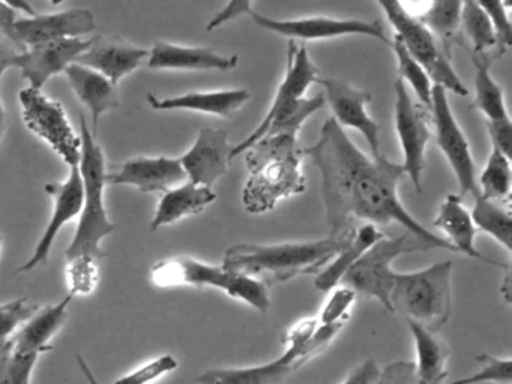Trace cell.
<instances>
[{
  "label": "cell",
  "mask_w": 512,
  "mask_h": 384,
  "mask_svg": "<svg viewBox=\"0 0 512 384\" xmlns=\"http://www.w3.org/2000/svg\"><path fill=\"white\" fill-rule=\"evenodd\" d=\"M19 99L25 125L43 138L68 167L79 165L82 141L62 104L31 86L20 90Z\"/></svg>",
  "instance_id": "cell-10"
},
{
  "label": "cell",
  "mask_w": 512,
  "mask_h": 384,
  "mask_svg": "<svg viewBox=\"0 0 512 384\" xmlns=\"http://www.w3.org/2000/svg\"><path fill=\"white\" fill-rule=\"evenodd\" d=\"M304 156L319 168L326 222L331 233L352 228L350 219L370 224H398L434 249L454 251L445 237L437 236L410 215L398 197V185L406 177L403 165L386 156H367L352 143L343 126L328 117L320 129L319 140L302 149Z\"/></svg>",
  "instance_id": "cell-1"
},
{
  "label": "cell",
  "mask_w": 512,
  "mask_h": 384,
  "mask_svg": "<svg viewBox=\"0 0 512 384\" xmlns=\"http://www.w3.org/2000/svg\"><path fill=\"white\" fill-rule=\"evenodd\" d=\"M97 29L91 9L76 8L58 14L17 17L7 38L22 50L61 38H83Z\"/></svg>",
  "instance_id": "cell-14"
},
{
  "label": "cell",
  "mask_w": 512,
  "mask_h": 384,
  "mask_svg": "<svg viewBox=\"0 0 512 384\" xmlns=\"http://www.w3.org/2000/svg\"><path fill=\"white\" fill-rule=\"evenodd\" d=\"M38 357L13 353L8 345L0 348V384H31Z\"/></svg>",
  "instance_id": "cell-36"
},
{
  "label": "cell",
  "mask_w": 512,
  "mask_h": 384,
  "mask_svg": "<svg viewBox=\"0 0 512 384\" xmlns=\"http://www.w3.org/2000/svg\"><path fill=\"white\" fill-rule=\"evenodd\" d=\"M431 117L436 128L437 144L445 155L449 167L454 171L461 197L469 194L473 200L481 195L476 179V164L470 150L469 141L463 129L455 120L449 104L448 93L439 84H433L431 92Z\"/></svg>",
  "instance_id": "cell-11"
},
{
  "label": "cell",
  "mask_w": 512,
  "mask_h": 384,
  "mask_svg": "<svg viewBox=\"0 0 512 384\" xmlns=\"http://www.w3.org/2000/svg\"><path fill=\"white\" fill-rule=\"evenodd\" d=\"M461 8L463 0H433L430 9L419 18L433 33L443 54L451 60L452 47L464 45L461 36Z\"/></svg>",
  "instance_id": "cell-30"
},
{
  "label": "cell",
  "mask_w": 512,
  "mask_h": 384,
  "mask_svg": "<svg viewBox=\"0 0 512 384\" xmlns=\"http://www.w3.org/2000/svg\"><path fill=\"white\" fill-rule=\"evenodd\" d=\"M74 296L68 294L64 300L56 305L38 309L25 326L14 333L8 341V347L16 354H35L41 356L43 353L52 350L50 339L62 329L68 318V308Z\"/></svg>",
  "instance_id": "cell-23"
},
{
  "label": "cell",
  "mask_w": 512,
  "mask_h": 384,
  "mask_svg": "<svg viewBox=\"0 0 512 384\" xmlns=\"http://www.w3.org/2000/svg\"><path fill=\"white\" fill-rule=\"evenodd\" d=\"M478 188L482 197L508 204L512 189L511 156L491 146L487 164L479 174Z\"/></svg>",
  "instance_id": "cell-33"
},
{
  "label": "cell",
  "mask_w": 512,
  "mask_h": 384,
  "mask_svg": "<svg viewBox=\"0 0 512 384\" xmlns=\"http://www.w3.org/2000/svg\"><path fill=\"white\" fill-rule=\"evenodd\" d=\"M148 54L149 51L146 48L136 47L122 39H104L101 36H95L94 44L76 60V63L101 72L118 86L122 78L127 77L146 62Z\"/></svg>",
  "instance_id": "cell-21"
},
{
  "label": "cell",
  "mask_w": 512,
  "mask_h": 384,
  "mask_svg": "<svg viewBox=\"0 0 512 384\" xmlns=\"http://www.w3.org/2000/svg\"><path fill=\"white\" fill-rule=\"evenodd\" d=\"M46 192L53 198V213L43 236L35 246L34 254L16 273L32 272L38 266H46L53 243L62 227L74 218H79L83 207V180L79 165L70 167L68 179L61 183H47Z\"/></svg>",
  "instance_id": "cell-15"
},
{
  "label": "cell",
  "mask_w": 512,
  "mask_h": 384,
  "mask_svg": "<svg viewBox=\"0 0 512 384\" xmlns=\"http://www.w3.org/2000/svg\"><path fill=\"white\" fill-rule=\"evenodd\" d=\"M488 135L493 147L502 150L505 155L511 156L512 149V120L505 122H487Z\"/></svg>",
  "instance_id": "cell-43"
},
{
  "label": "cell",
  "mask_w": 512,
  "mask_h": 384,
  "mask_svg": "<svg viewBox=\"0 0 512 384\" xmlns=\"http://www.w3.org/2000/svg\"><path fill=\"white\" fill-rule=\"evenodd\" d=\"M476 360L481 363V369L475 374L467 375L460 380L445 384H511L512 383V360L511 357L500 359L491 354H479Z\"/></svg>",
  "instance_id": "cell-35"
},
{
  "label": "cell",
  "mask_w": 512,
  "mask_h": 384,
  "mask_svg": "<svg viewBox=\"0 0 512 384\" xmlns=\"http://www.w3.org/2000/svg\"><path fill=\"white\" fill-rule=\"evenodd\" d=\"M50 2H52V5L58 6L61 5L64 0H50Z\"/></svg>",
  "instance_id": "cell-51"
},
{
  "label": "cell",
  "mask_w": 512,
  "mask_h": 384,
  "mask_svg": "<svg viewBox=\"0 0 512 384\" xmlns=\"http://www.w3.org/2000/svg\"><path fill=\"white\" fill-rule=\"evenodd\" d=\"M473 206L472 215L478 231L490 234L499 245L506 249L508 254L512 251V218L511 210L505 203L488 200L479 195Z\"/></svg>",
  "instance_id": "cell-32"
},
{
  "label": "cell",
  "mask_w": 512,
  "mask_h": 384,
  "mask_svg": "<svg viewBox=\"0 0 512 384\" xmlns=\"http://www.w3.org/2000/svg\"><path fill=\"white\" fill-rule=\"evenodd\" d=\"M316 83L325 89V101L332 110V117L340 126L356 129L364 135L370 147L371 156L379 158L380 125L368 114L367 104L371 101V93L356 89L352 84L338 78H317Z\"/></svg>",
  "instance_id": "cell-16"
},
{
  "label": "cell",
  "mask_w": 512,
  "mask_h": 384,
  "mask_svg": "<svg viewBox=\"0 0 512 384\" xmlns=\"http://www.w3.org/2000/svg\"><path fill=\"white\" fill-rule=\"evenodd\" d=\"M40 309L38 303L29 299L11 300L0 305V348L5 347L11 336L23 323Z\"/></svg>",
  "instance_id": "cell-37"
},
{
  "label": "cell",
  "mask_w": 512,
  "mask_h": 384,
  "mask_svg": "<svg viewBox=\"0 0 512 384\" xmlns=\"http://www.w3.org/2000/svg\"><path fill=\"white\" fill-rule=\"evenodd\" d=\"M80 174L83 180V207L73 242L65 251L67 281L71 296H88L98 284V264L104 257L101 243L115 231L104 204L106 156L95 140L85 116H80Z\"/></svg>",
  "instance_id": "cell-2"
},
{
  "label": "cell",
  "mask_w": 512,
  "mask_h": 384,
  "mask_svg": "<svg viewBox=\"0 0 512 384\" xmlns=\"http://www.w3.org/2000/svg\"><path fill=\"white\" fill-rule=\"evenodd\" d=\"M151 281L160 288L212 287L227 296L247 303L266 314L271 308V296L265 282L244 273L233 272L215 264L205 263L190 255H176L157 261L151 267Z\"/></svg>",
  "instance_id": "cell-6"
},
{
  "label": "cell",
  "mask_w": 512,
  "mask_h": 384,
  "mask_svg": "<svg viewBox=\"0 0 512 384\" xmlns=\"http://www.w3.org/2000/svg\"><path fill=\"white\" fill-rule=\"evenodd\" d=\"M430 249H434L430 243L413 236L409 231L398 237L383 236L350 267L340 285L352 288L356 294L373 297L386 311L394 312L391 293L397 272L392 269V263L400 255Z\"/></svg>",
  "instance_id": "cell-7"
},
{
  "label": "cell",
  "mask_w": 512,
  "mask_h": 384,
  "mask_svg": "<svg viewBox=\"0 0 512 384\" xmlns=\"http://www.w3.org/2000/svg\"><path fill=\"white\" fill-rule=\"evenodd\" d=\"M379 374L380 368L376 360L367 359L347 375L343 384H376Z\"/></svg>",
  "instance_id": "cell-44"
},
{
  "label": "cell",
  "mask_w": 512,
  "mask_h": 384,
  "mask_svg": "<svg viewBox=\"0 0 512 384\" xmlns=\"http://www.w3.org/2000/svg\"><path fill=\"white\" fill-rule=\"evenodd\" d=\"M179 363L172 354H163V356L152 359L140 368L134 369L130 374L118 378L115 384H152L163 375L175 371Z\"/></svg>",
  "instance_id": "cell-39"
},
{
  "label": "cell",
  "mask_w": 512,
  "mask_h": 384,
  "mask_svg": "<svg viewBox=\"0 0 512 384\" xmlns=\"http://www.w3.org/2000/svg\"><path fill=\"white\" fill-rule=\"evenodd\" d=\"M389 45H391L395 57H397L398 74H400L401 80L407 81V84L412 87L413 92L418 96L419 102L430 110L433 81L428 77L424 66L410 56L409 51L406 50L403 42L397 36H394Z\"/></svg>",
  "instance_id": "cell-34"
},
{
  "label": "cell",
  "mask_w": 512,
  "mask_h": 384,
  "mask_svg": "<svg viewBox=\"0 0 512 384\" xmlns=\"http://www.w3.org/2000/svg\"><path fill=\"white\" fill-rule=\"evenodd\" d=\"M317 318H304L290 327L284 338L286 350L272 362L242 368L209 369L196 377L197 384H284L305 363L319 354L313 345Z\"/></svg>",
  "instance_id": "cell-8"
},
{
  "label": "cell",
  "mask_w": 512,
  "mask_h": 384,
  "mask_svg": "<svg viewBox=\"0 0 512 384\" xmlns=\"http://www.w3.org/2000/svg\"><path fill=\"white\" fill-rule=\"evenodd\" d=\"M215 200L217 194L214 189L185 180L181 185L163 192L157 212L151 221V231H157L164 225L175 224L187 216L202 213Z\"/></svg>",
  "instance_id": "cell-26"
},
{
  "label": "cell",
  "mask_w": 512,
  "mask_h": 384,
  "mask_svg": "<svg viewBox=\"0 0 512 384\" xmlns=\"http://www.w3.org/2000/svg\"><path fill=\"white\" fill-rule=\"evenodd\" d=\"M376 384H416L415 365L409 360H397L380 369Z\"/></svg>",
  "instance_id": "cell-41"
},
{
  "label": "cell",
  "mask_w": 512,
  "mask_h": 384,
  "mask_svg": "<svg viewBox=\"0 0 512 384\" xmlns=\"http://www.w3.org/2000/svg\"><path fill=\"white\" fill-rule=\"evenodd\" d=\"M392 311L428 332L439 333L452 314V261H440L415 272L395 273Z\"/></svg>",
  "instance_id": "cell-5"
},
{
  "label": "cell",
  "mask_w": 512,
  "mask_h": 384,
  "mask_svg": "<svg viewBox=\"0 0 512 384\" xmlns=\"http://www.w3.org/2000/svg\"><path fill=\"white\" fill-rule=\"evenodd\" d=\"M106 174L107 185H130L140 192H166L187 180L181 159L170 156H137Z\"/></svg>",
  "instance_id": "cell-18"
},
{
  "label": "cell",
  "mask_w": 512,
  "mask_h": 384,
  "mask_svg": "<svg viewBox=\"0 0 512 384\" xmlns=\"http://www.w3.org/2000/svg\"><path fill=\"white\" fill-rule=\"evenodd\" d=\"M382 237V231L377 230L374 224L362 225L358 231H353L349 243L340 249L319 273H316L314 285L317 290L331 291L332 288L338 287L350 267Z\"/></svg>",
  "instance_id": "cell-28"
},
{
  "label": "cell",
  "mask_w": 512,
  "mask_h": 384,
  "mask_svg": "<svg viewBox=\"0 0 512 384\" xmlns=\"http://www.w3.org/2000/svg\"><path fill=\"white\" fill-rule=\"evenodd\" d=\"M68 83L92 116V134L98 132V120L104 113L121 107L118 86L113 84L106 75L94 71L80 63H71L67 69Z\"/></svg>",
  "instance_id": "cell-24"
},
{
  "label": "cell",
  "mask_w": 512,
  "mask_h": 384,
  "mask_svg": "<svg viewBox=\"0 0 512 384\" xmlns=\"http://www.w3.org/2000/svg\"><path fill=\"white\" fill-rule=\"evenodd\" d=\"M404 11L409 12L413 17L421 18L430 9L433 0H398Z\"/></svg>",
  "instance_id": "cell-47"
},
{
  "label": "cell",
  "mask_w": 512,
  "mask_h": 384,
  "mask_svg": "<svg viewBox=\"0 0 512 384\" xmlns=\"http://www.w3.org/2000/svg\"><path fill=\"white\" fill-rule=\"evenodd\" d=\"M17 17L19 15H17L16 9L11 8L7 3L0 0V35H4L7 38L8 32H10L11 26H13Z\"/></svg>",
  "instance_id": "cell-46"
},
{
  "label": "cell",
  "mask_w": 512,
  "mask_h": 384,
  "mask_svg": "<svg viewBox=\"0 0 512 384\" xmlns=\"http://www.w3.org/2000/svg\"><path fill=\"white\" fill-rule=\"evenodd\" d=\"M409 324L413 342H415L416 384H445L448 378L449 348L437 333L428 332L415 323Z\"/></svg>",
  "instance_id": "cell-27"
},
{
  "label": "cell",
  "mask_w": 512,
  "mask_h": 384,
  "mask_svg": "<svg viewBox=\"0 0 512 384\" xmlns=\"http://www.w3.org/2000/svg\"><path fill=\"white\" fill-rule=\"evenodd\" d=\"M94 41L95 38H61L34 45L22 51L17 68H20L23 78L31 83V87L41 90L50 78L65 72L71 63H76Z\"/></svg>",
  "instance_id": "cell-17"
},
{
  "label": "cell",
  "mask_w": 512,
  "mask_h": 384,
  "mask_svg": "<svg viewBox=\"0 0 512 384\" xmlns=\"http://www.w3.org/2000/svg\"><path fill=\"white\" fill-rule=\"evenodd\" d=\"M251 99L247 89L214 90V92H190L173 98L161 99L148 93V104L154 110H187L196 113L232 117Z\"/></svg>",
  "instance_id": "cell-25"
},
{
  "label": "cell",
  "mask_w": 512,
  "mask_h": 384,
  "mask_svg": "<svg viewBox=\"0 0 512 384\" xmlns=\"http://www.w3.org/2000/svg\"><path fill=\"white\" fill-rule=\"evenodd\" d=\"M0 248H2V236H0Z\"/></svg>",
  "instance_id": "cell-52"
},
{
  "label": "cell",
  "mask_w": 512,
  "mask_h": 384,
  "mask_svg": "<svg viewBox=\"0 0 512 384\" xmlns=\"http://www.w3.org/2000/svg\"><path fill=\"white\" fill-rule=\"evenodd\" d=\"M77 363H79L80 369H82L83 375H85L86 383L88 384H100L98 378L95 377L92 369L89 368L88 362H86L85 357L82 354H76Z\"/></svg>",
  "instance_id": "cell-49"
},
{
  "label": "cell",
  "mask_w": 512,
  "mask_h": 384,
  "mask_svg": "<svg viewBox=\"0 0 512 384\" xmlns=\"http://www.w3.org/2000/svg\"><path fill=\"white\" fill-rule=\"evenodd\" d=\"M248 177L242 203L253 215L271 212L281 200L301 195L307 189L302 170L304 153L298 137L265 135L245 150Z\"/></svg>",
  "instance_id": "cell-3"
},
{
  "label": "cell",
  "mask_w": 512,
  "mask_h": 384,
  "mask_svg": "<svg viewBox=\"0 0 512 384\" xmlns=\"http://www.w3.org/2000/svg\"><path fill=\"white\" fill-rule=\"evenodd\" d=\"M461 36L470 42V54L490 57L491 60L503 56L499 47L496 29L484 9L476 0H463L461 8Z\"/></svg>",
  "instance_id": "cell-29"
},
{
  "label": "cell",
  "mask_w": 512,
  "mask_h": 384,
  "mask_svg": "<svg viewBox=\"0 0 512 384\" xmlns=\"http://www.w3.org/2000/svg\"><path fill=\"white\" fill-rule=\"evenodd\" d=\"M5 129H7V111H5L4 102L0 99V146L4 140Z\"/></svg>",
  "instance_id": "cell-50"
},
{
  "label": "cell",
  "mask_w": 512,
  "mask_h": 384,
  "mask_svg": "<svg viewBox=\"0 0 512 384\" xmlns=\"http://www.w3.org/2000/svg\"><path fill=\"white\" fill-rule=\"evenodd\" d=\"M331 291V296L320 309L317 321L319 324H344L346 326L350 311L355 305L356 293L346 285H338Z\"/></svg>",
  "instance_id": "cell-38"
},
{
  "label": "cell",
  "mask_w": 512,
  "mask_h": 384,
  "mask_svg": "<svg viewBox=\"0 0 512 384\" xmlns=\"http://www.w3.org/2000/svg\"><path fill=\"white\" fill-rule=\"evenodd\" d=\"M355 228L325 239L283 243H239L227 249L223 266L233 272L271 282H287L319 273L349 243ZM262 281V279H260Z\"/></svg>",
  "instance_id": "cell-4"
},
{
  "label": "cell",
  "mask_w": 512,
  "mask_h": 384,
  "mask_svg": "<svg viewBox=\"0 0 512 384\" xmlns=\"http://www.w3.org/2000/svg\"><path fill=\"white\" fill-rule=\"evenodd\" d=\"M232 149L226 129H200L193 146L179 158L187 180L212 188L229 170Z\"/></svg>",
  "instance_id": "cell-19"
},
{
  "label": "cell",
  "mask_w": 512,
  "mask_h": 384,
  "mask_svg": "<svg viewBox=\"0 0 512 384\" xmlns=\"http://www.w3.org/2000/svg\"><path fill=\"white\" fill-rule=\"evenodd\" d=\"M2 2L7 3L11 8L16 9V11L23 12L25 15H37L38 12L35 11L34 6L29 3V0H2Z\"/></svg>",
  "instance_id": "cell-48"
},
{
  "label": "cell",
  "mask_w": 512,
  "mask_h": 384,
  "mask_svg": "<svg viewBox=\"0 0 512 384\" xmlns=\"http://www.w3.org/2000/svg\"><path fill=\"white\" fill-rule=\"evenodd\" d=\"M146 66L170 71H230L238 65V56H224L208 47H185L157 41L149 51Z\"/></svg>",
  "instance_id": "cell-20"
},
{
  "label": "cell",
  "mask_w": 512,
  "mask_h": 384,
  "mask_svg": "<svg viewBox=\"0 0 512 384\" xmlns=\"http://www.w3.org/2000/svg\"><path fill=\"white\" fill-rule=\"evenodd\" d=\"M382 6L386 18L397 33V38L403 42L410 56L421 63L427 71L433 84H439L448 92L460 96L469 95V90L458 77L452 66L451 59L443 54L439 42L434 38L427 26L419 18L404 11L398 0H377Z\"/></svg>",
  "instance_id": "cell-9"
},
{
  "label": "cell",
  "mask_w": 512,
  "mask_h": 384,
  "mask_svg": "<svg viewBox=\"0 0 512 384\" xmlns=\"http://www.w3.org/2000/svg\"><path fill=\"white\" fill-rule=\"evenodd\" d=\"M394 92L395 131H397L404 158L401 165L406 171V176L412 180L416 191L422 192V174L425 170L428 141L431 138L427 116L421 105L415 104L401 78L395 80Z\"/></svg>",
  "instance_id": "cell-12"
},
{
  "label": "cell",
  "mask_w": 512,
  "mask_h": 384,
  "mask_svg": "<svg viewBox=\"0 0 512 384\" xmlns=\"http://www.w3.org/2000/svg\"><path fill=\"white\" fill-rule=\"evenodd\" d=\"M254 23L262 29L271 30L286 38L302 41H319V39L340 38L347 35L371 36L385 44H391L386 38L385 30L379 20L364 21L356 18L304 17L295 20H277L253 12Z\"/></svg>",
  "instance_id": "cell-13"
},
{
  "label": "cell",
  "mask_w": 512,
  "mask_h": 384,
  "mask_svg": "<svg viewBox=\"0 0 512 384\" xmlns=\"http://www.w3.org/2000/svg\"><path fill=\"white\" fill-rule=\"evenodd\" d=\"M22 51L19 45L14 44L13 41L5 38L4 35H0V80H2L8 69L13 68V66L17 68Z\"/></svg>",
  "instance_id": "cell-45"
},
{
  "label": "cell",
  "mask_w": 512,
  "mask_h": 384,
  "mask_svg": "<svg viewBox=\"0 0 512 384\" xmlns=\"http://www.w3.org/2000/svg\"><path fill=\"white\" fill-rule=\"evenodd\" d=\"M476 3L493 21L500 50L505 54L512 42L511 18H509V8L506 6L505 0H476Z\"/></svg>",
  "instance_id": "cell-40"
},
{
  "label": "cell",
  "mask_w": 512,
  "mask_h": 384,
  "mask_svg": "<svg viewBox=\"0 0 512 384\" xmlns=\"http://www.w3.org/2000/svg\"><path fill=\"white\" fill-rule=\"evenodd\" d=\"M472 56L475 65V105L485 116L487 122H505L511 120L506 110L503 89L493 80L490 66L493 60L485 56Z\"/></svg>",
  "instance_id": "cell-31"
},
{
  "label": "cell",
  "mask_w": 512,
  "mask_h": 384,
  "mask_svg": "<svg viewBox=\"0 0 512 384\" xmlns=\"http://www.w3.org/2000/svg\"><path fill=\"white\" fill-rule=\"evenodd\" d=\"M434 227L445 233L446 242L454 248L455 252L467 255V257L476 258V260L485 261L488 264H494L503 269H511L508 264L499 263L484 257L476 248V228L472 215L463 204V197L460 194L446 195L443 203L440 204L439 212L434 219Z\"/></svg>",
  "instance_id": "cell-22"
},
{
  "label": "cell",
  "mask_w": 512,
  "mask_h": 384,
  "mask_svg": "<svg viewBox=\"0 0 512 384\" xmlns=\"http://www.w3.org/2000/svg\"><path fill=\"white\" fill-rule=\"evenodd\" d=\"M253 12V0H229L227 5L209 21L206 29H218L229 21L238 20L242 15H251Z\"/></svg>",
  "instance_id": "cell-42"
}]
</instances>
